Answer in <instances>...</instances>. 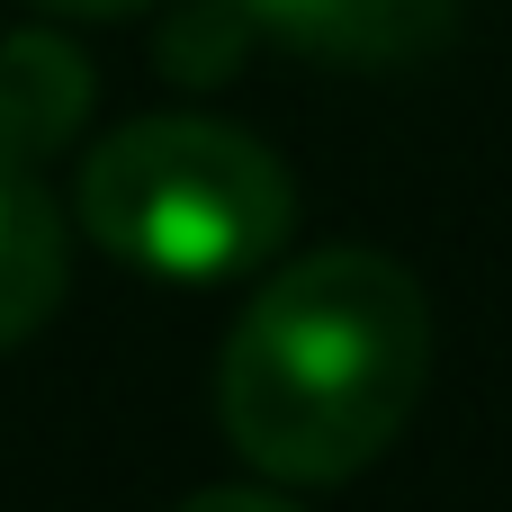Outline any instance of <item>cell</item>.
I'll return each instance as SVG.
<instances>
[{
    "instance_id": "cell-1",
    "label": "cell",
    "mask_w": 512,
    "mask_h": 512,
    "mask_svg": "<svg viewBox=\"0 0 512 512\" xmlns=\"http://www.w3.org/2000/svg\"><path fill=\"white\" fill-rule=\"evenodd\" d=\"M432 378V306L405 261L333 243L288 261L216 351V423L279 486H342L396 450Z\"/></svg>"
},
{
    "instance_id": "cell-2",
    "label": "cell",
    "mask_w": 512,
    "mask_h": 512,
    "mask_svg": "<svg viewBox=\"0 0 512 512\" xmlns=\"http://www.w3.org/2000/svg\"><path fill=\"white\" fill-rule=\"evenodd\" d=\"M72 216L108 261H126L144 279L216 288V279L270 270L288 252L297 189L261 135L162 108V117H135L108 144H90Z\"/></svg>"
},
{
    "instance_id": "cell-3",
    "label": "cell",
    "mask_w": 512,
    "mask_h": 512,
    "mask_svg": "<svg viewBox=\"0 0 512 512\" xmlns=\"http://www.w3.org/2000/svg\"><path fill=\"white\" fill-rule=\"evenodd\" d=\"M234 9L252 18V36H279L288 54L360 63V72L414 63L459 27V0H234Z\"/></svg>"
},
{
    "instance_id": "cell-4",
    "label": "cell",
    "mask_w": 512,
    "mask_h": 512,
    "mask_svg": "<svg viewBox=\"0 0 512 512\" xmlns=\"http://www.w3.org/2000/svg\"><path fill=\"white\" fill-rule=\"evenodd\" d=\"M81 117H90V54L54 27L0 36V153L45 162V153L72 144Z\"/></svg>"
},
{
    "instance_id": "cell-5",
    "label": "cell",
    "mask_w": 512,
    "mask_h": 512,
    "mask_svg": "<svg viewBox=\"0 0 512 512\" xmlns=\"http://www.w3.org/2000/svg\"><path fill=\"white\" fill-rule=\"evenodd\" d=\"M72 279V243H63V207L36 189L27 162L0 153V351H18Z\"/></svg>"
},
{
    "instance_id": "cell-6",
    "label": "cell",
    "mask_w": 512,
    "mask_h": 512,
    "mask_svg": "<svg viewBox=\"0 0 512 512\" xmlns=\"http://www.w3.org/2000/svg\"><path fill=\"white\" fill-rule=\"evenodd\" d=\"M243 36H252V18L234 9V0H207V9H180L171 27H162V63H171V81H216V72H234L243 63Z\"/></svg>"
},
{
    "instance_id": "cell-7",
    "label": "cell",
    "mask_w": 512,
    "mask_h": 512,
    "mask_svg": "<svg viewBox=\"0 0 512 512\" xmlns=\"http://www.w3.org/2000/svg\"><path fill=\"white\" fill-rule=\"evenodd\" d=\"M180 512H297V504L270 495V486H207V495H189Z\"/></svg>"
},
{
    "instance_id": "cell-8",
    "label": "cell",
    "mask_w": 512,
    "mask_h": 512,
    "mask_svg": "<svg viewBox=\"0 0 512 512\" xmlns=\"http://www.w3.org/2000/svg\"><path fill=\"white\" fill-rule=\"evenodd\" d=\"M27 9H45V18H135L153 0H27Z\"/></svg>"
}]
</instances>
